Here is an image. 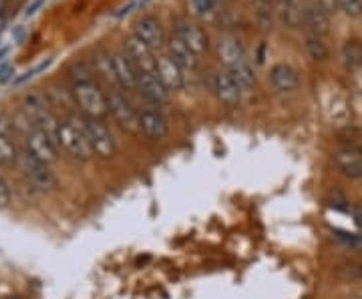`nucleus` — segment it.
I'll return each instance as SVG.
<instances>
[{"mask_svg": "<svg viewBox=\"0 0 362 299\" xmlns=\"http://www.w3.org/2000/svg\"><path fill=\"white\" fill-rule=\"evenodd\" d=\"M57 147L77 161H89L93 151H90L89 139L85 133L83 117L77 118V115H71L65 121H61L59 133H57Z\"/></svg>", "mask_w": 362, "mask_h": 299, "instance_id": "f257e3e1", "label": "nucleus"}, {"mask_svg": "<svg viewBox=\"0 0 362 299\" xmlns=\"http://www.w3.org/2000/svg\"><path fill=\"white\" fill-rule=\"evenodd\" d=\"M73 101L78 113L85 118H95V121H103L109 115V101L99 85H95L93 80L89 83H78L73 85Z\"/></svg>", "mask_w": 362, "mask_h": 299, "instance_id": "f03ea898", "label": "nucleus"}, {"mask_svg": "<svg viewBox=\"0 0 362 299\" xmlns=\"http://www.w3.org/2000/svg\"><path fill=\"white\" fill-rule=\"evenodd\" d=\"M23 111L30 117V121L39 127L40 130H45L52 141L57 143V133H59V125L61 121L52 115L51 106L47 104V101L42 99V94L39 92H30L26 94L23 101Z\"/></svg>", "mask_w": 362, "mask_h": 299, "instance_id": "7ed1b4c3", "label": "nucleus"}, {"mask_svg": "<svg viewBox=\"0 0 362 299\" xmlns=\"http://www.w3.org/2000/svg\"><path fill=\"white\" fill-rule=\"evenodd\" d=\"M25 177L28 179V183L33 187H37L39 191H52L57 187V177L52 173L51 165L39 161L37 157H33L28 151H18V163H16Z\"/></svg>", "mask_w": 362, "mask_h": 299, "instance_id": "20e7f679", "label": "nucleus"}, {"mask_svg": "<svg viewBox=\"0 0 362 299\" xmlns=\"http://www.w3.org/2000/svg\"><path fill=\"white\" fill-rule=\"evenodd\" d=\"M109 101V115L115 118V123L129 135H139L141 133V121L135 106L127 101L125 94L119 91H111L107 94Z\"/></svg>", "mask_w": 362, "mask_h": 299, "instance_id": "39448f33", "label": "nucleus"}, {"mask_svg": "<svg viewBox=\"0 0 362 299\" xmlns=\"http://www.w3.org/2000/svg\"><path fill=\"white\" fill-rule=\"evenodd\" d=\"M83 125H85V133H87L93 155L99 159H113L117 155V143L103 121L83 117Z\"/></svg>", "mask_w": 362, "mask_h": 299, "instance_id": "423d86ee", "label": "nucleus"}, {"mask_svg": "<svg viewBox=\"0 0 362 299\" xmlns=\"http://www.w3.org/2000/svg\"><path fill=\"white\" fill-rule=\"evenodd\" d=\"M26 141V151L33 157H37L39 161L47 163V165H52L59 157V147L52 141L51 137L40 130L39 127H35L33 130H28L25 135Z\"/></svg>", "mask_w": 362, "mask_h": 299, "instance_id": "0eeeda50", "label": "nucleus"}, {"mask_svg": "<svg viewBox=\"0 0 362 299\" xmlns=\"http://www.w3.org/2000/svg\"><path fill=\"white\" fill-rule=\"evenodd\" d=\"M214 92H216V99L220 101L221 106L226 109H238L242 103V89L240 85L235 83V78L230 75V71H218L214 75Z\"/></svg>", "mask_w": 362, "mask_h": 299, "instance_id": "6e6552de", "label": "nucleus"}, {"mask_svg": "<svg viewBox=\"0 0 362 299\" xmlns=\"http://www.w3.org/2000/svg\"><path fill=\"white\" fill-rule=\"evenodd\" d=\"M125 52L131 59V63L135 65V68L139 71V75L141 73H156L157 52L149 44H145L139 37L131 35L125 42Z\"/></svg>", "mask_w": 362, "mask_h": 299, "instance_id": "1a4fd4ad", "label": "nucleus"}, {"mask_svg": "<svg viewBox=\"0 0 362 299\" xmlns=\"http://www.w3.org/2000/svg\"><path fill=\"white\" fill-rule=\"evenodd\" d=\"M156 75L171 92L180 91L181 87L185 85L183 68H181V66L177 65L171 56H169L168 52H157Z\"/></svg>", "mask_w": 362, "mask_h": 299, "instance_id": "9d476101", "label": "nucleus"}, {"mask_svg": "<svg viewBox=\"0 0 362 299\" xmlns=\"http://www.w3.org/2000/svg\"><path fill=\"white\" fill-rule=\"evenodd\" d=\"M141 121V133L149 141H163L169 133L168 117L159 111V109H143L139 113Z\"/></svg>", "mask_w": 362, "mask_h": 299, "instance_id": "9b49d317", "label": "nucleus"}, {"mask_svg": "<svg viewBox=\"0 0 362 299\" xmlns=\"http://www.w3.org/2000/svg\"><path fill=\"white\" fill-rule=\"evenodd\" d=\"M218 59L226 68H232L238 63L246 61V49L244 42L232 32H223L218 39Z\"/></svg>", "mask_w": 362, "mask_h": 299, "instance_id": "f8f14e48", "label": "nucleus"}, {"mask_svg": "<svg viewBox=\"0 0 362 299\" xmlns=\"http://www.w3.org/2000/svg\"><path fill=\"white\" fill-rule=\"evenodd\" d=\"M113 68H115L117 87L123 91H137L139 87V71L131 63L127 52H115L113 54Z\"/></svg>", "mask_w": 362, "mask_h": 299, "instance_id": "ddd939ff", "label": "nucleus"}, {"mask_svg": "<svg viewBox=\"0 0 362 299\" xmlns=\"http://www.w3.org/2000/svg\"><path fill=\"white\" fill-rule=\"evenodd\" d=\"M133 35L139 37L145 44H149L156 52L161 51L165 47V42H168L165 35H163V28H161V23L157 20L156 16H143V18H139L137 25H135V32Z\"/></svg>", "mask_w": 362, "mask_h": 299, "instance_id": "4468645a", "label": "nucleus"}, {"mask_svg": "<svg viewBox=\"0 0 362 299\" xmlns=\"http://www.w3.org/2000/svg\"><path fill=\"white\" fill-rule=\"evenodd\" d=\"M137 92H141L153 106H161V104L169 103V97H171V91L159 80L156 73H141L139 75Z\"/></svg>", "mask_w": 362, "mask_h": 299, "instance_id": "2eb2a0df", "label": "nucleus"}, {"mask_svg": "<svg viewBox=\"0 0 362 299\" xmlns=\"http://www.w3.org/2000/svg\"><path fill=\"white\" fill-rule=\"evenodd\" d=\"M175 35L180 37L192 51L199 56L209 49V40H207L206 30L195 23H189V20H180L177 26H175Z\"/></svg>", "mask_w": 362, "mask_h": 299, "instance_id": "dca6fc26", "label": "nucleus"}, {"mask_svg": "<svg viewBox=\"0 0 362 299\" xmlns=\"http://www.w3.org/2000/svg\"><path fill=\"white\" fill-rule=\"evenodd\" d=\"M270 85L278 92H294L300 87V77L294 66L280 63L270 68Z\"/></svg>", "mask_w": 362, "mask_h": 299, "instance_id": "f3484780", "label": "nucleus"}, {"mask_svg": "<svg viewBox=\"0 0 362 299\" xmlns=\"http://www.w3.org/2000/svg\"><path fill=\"white\" fill-rule=\"evenodd\" d=\"M338 171L350 179H362V151L356 147L340 149L334 155Z\"/></svg>", "mask_w": 362, "mask_h": 299, "instance_id": "a211bd4d", "label": "nucleus"}, {"mask_svg": "<svg viewBox=\"0 0 362 299\" xmlns=\"http://www.w3.org/2000/svg\"><path fill=\"white\" fill-rule=\"evenodd\" d=\"M165 52L183 68V73L185 71H195V66H197V54L175 32L165 42Z\"/></svg>", "mask_w": 362, "mask_h": 299, "instance_id": "6ab92c4d", "label": "nucleus"}, {"mask_svg": "<svg viewBox=\"0 0 362 299\" xmlns=\"http://www.w3.org/2000/svg\"><path fill=\"white\" fill-rule=\"evenodd\" d=\"M302 18H304V25L310 30V35H316V37H324L330 32V14L324 13L322 8L316 4V2H310L304 6L302 11Z\"/></svg>", "mask_w": 362, "mask_h": 299, "instance_id": "aec40b11", "label": "nucleus"}, {"mask_svg": "<svg viewBox=\"0 0 362 299\" xmlns=\"http://www.w3.org/2000/svg\"><path fill=\"white\" fill-rule=\"evenodd\" d=\"M276 14H278V18L288 28H298V26H302V23H304L302 11L298 8V4L292 2V0H276Z\"/></svg>", "mask_w": 362, "mask_h": 299, "instance_id": "412c9836", "label": "nucleus"}, {"mask_svg": "<svg viewBox=\"0 0 362 299\" xmlns=\"http://www.w3.org/2000/svg\"><path fill=\"white\" fill-rule=\"evenodd\" d=\"M230 71V75L235 78V83L240 85V89L242 91H252V89H256V73H254V68L250 66L247 61H242V63H238L232 68H228Z\"/></svg>", "mask_w": 362, "mask_h": 299, "instance_id": "4be33fe9", "label": "nucleus"}, {"mask_svg": "<svg viewBox=\"0 0 362 299\" xmlns=\"http://www.w3.org/2000/svg\"><path fill=\"white\" fill-rule=\"evenodd\" d=\"M18 163V149L11 141L8 133L0 129V165L2 167H13Z\"/></svg>", "mask_w": 362, "mask_h": 299, "instance_id": "5701e85b", "label": "nucleus"}, {"mask_svg": "<svg viewBox=\"0 0 362 299\" xmlns=\"http://www.w3.org/2000/svg\"><path fill=\"white\" fill-rule=\"evenodd\" d=\"M93 71H95L99 77H103L107 83L117 85L115 68H113V56H109V54H105V52L95 54V59H93Z\"/></svg>", "mask_w": 362, "mask_h": 299, "instance_id": "b1692460", "label": "nucleus"}, {"mask_svg": "<svg viewBox=\"0 0 362 299\" xmlns=\"http://www.w3.org/2000/svg\"><path fill=\"white\" fill-rule=\"evenodd\" d=\"M342 61L346 68H358L362 65V42L358 39L346 40L342 47Z\"/></svg>", "mask_w": 362, "mask_h": 299, "instance_id": "393cba45", "label": "nucleus"}, {"mask_svg": "<svg viewBox=\"0 0 362 299\" xmlns=\"http://www.w3.org/2000/svg\"><path fill=\"white\" fill-rule=\"evenodd\" d=\"M304 47H306V52L310 56L312 61H326L328 59V47L324 44L322 37H316V35H306V40H304Z\"/></svg>", "mask_w": 362, "mask_h": 299, "instance_id": "a878e982", "label": "nucleus"}, {"mask_svg": "<svg viewBox=\"0 0 362 299\" xmlns=\"http://www.w3.org/2000/svg\"><path fill=\"white\" fill-rule=\"evenodd\" d=\"M69 77L73 78V85H78V83H89L93 80V68L85 63H75L69 71Z\"/></svg>", "mask_w": 362, "mask_h": 299, "instance_id": "bb28decb", "label": "nucleus"}, {"mask_svg": "<svg viewBox=\"0 0 362 299\" xmlns=\"http://www.w3.org/2000/svg\"><path fill=\"white\" fill-rule=\"evenodd\" d=\"M338 8L350 18L362 16V0H338Z\"/></svg>", "mask_w": 362, "mask_h": 299, "instance_id": "cd10ccee", "label": "nucleus"}, {"mask_svg": "<svg viewBox=\"0 0 362 299\" xmlns=\"http://www.w3.org/2000/svg\"><path fill=\"white\" fill-rule=\"evenodd\" d=\"M334 237L338 241H342L344 245H349L352 249H362V237L361 235L344 233V231H334Z\"/></svg>", "mask_w": 362, "mask_h": 299, "instance_id": "c85d7f7f", "label": "nucleus"}, {"mask_svg": "<svg viewBox=\"0 0 362 299\" xmlns=\"http://www.w3.org/2000/svg\"><path fill=\"white\" fill-rule=\"evenodd\" d=\"M8 205H11V187L4 181V177L0 175V209L8 207Z\"/></svg>", "mask_w": 362, "mask_h": 299, "instance_id": "c756f323", "label": "nucleus"}, {"mask_svg": "<svg viewBox=\"0 0 362 299\" xmlns=\"http://www.w3.org/2000/svg\"><path fill=\"white\" fill-rule=\"evenodd\" d=\"M194 6L199 14L211 13L214 6H216V0H194Z\"/></svg>", "mask_w": 362, "mask_h": 299, "instance_id": "7c9ffc66", "label": "nucleus"}, {"mask_svg": "<svg viewBox=\"0 0 362 299\" xmlns=\"http://www.w3.org/2000/svg\"><path fill=\"white\" fill-rule=\"evenodd\" d=\"M316 4L322 8L324 13L328 14H337L340 8H338V0H316Z\"/></svg>", "mask_w": 362, "mask_h": 299, "instance_id": "2f4dec72", "label": "nucleus"}, {"mask_svg": "<svg viewBox=\"0 0 362 299\" xmlns=\"http://www.w3.org/2000/svg\"><path fill=\"white\" fill-rule=\"evenodd\" d=\"M11 73H13V68H11V66H6V68H2V71H0V80L4 83V80L8 78V75H11Z\"/></svg>", "mask_w": 362, "mask_h": 299, "instance_id": "473e14b6", "label": "nucleus"}, {"mask_svg": "<svg viewBox=\"0 0 362 299\" xmlns=\"http://www.w3.org/2000/svg\"><path fill=\"white\" fill-rule=\"evenodd\" d=\"M259 4H272V2H274V0H258Z\"/></svg>", "mask_w": 362, "mask_h": 299, "instance_id": "72a5a7b5", "label": "nucleus"}, {"mask_svg": "<svg viewBox=\"0 0 362 299\" xmlns=\"http://www.w3.org/2000/svg\"><path fill=\"white\" fill-rule=\"evenodd\" d=\"M292 2H296V0H292Z\"/></svg>", "mask_w": 362, "mask_h": 299, "instance_id": "f704fd0d", "label": "nucleus"}]
</instances>
